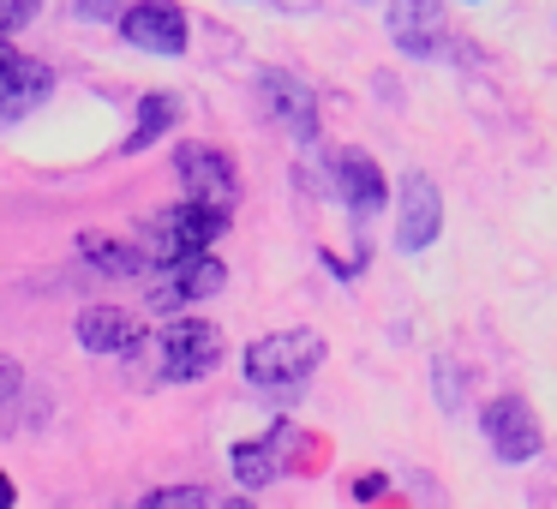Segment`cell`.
Listing matches in <instances>:
<instances>
[{"label": "cell", "instance_id": "obj_1", "mask_svg": "<svg viewBox=\"0 0 557 509\" xmlns=\"http://www.w3.org/2000/svg\"><path fill=\"white\" fill-rule=\"evenodd\" d=\"M222 353H228V336L210 318H169L157 336L138 342L133 360H157L162 384H198L222 365Z\"/></svg>", "mask_w": 557, "mask_h": 509}, {"label": "cell", "instance_id": "obj_2", "mask_svg": "<svg viewBox=\"0 0 557 509\" xmlns=\"http://www.w3.org/2000/svg\"><path fill=\"white\" fill-rule=\"evenodd\" d=\"M324 353L330 348H324L318 330H270V336L246 342L240 372H246V384L264 389V396H294V389L324 365Z\"/></svg>", "mask_w": 557, "mask_h": 509}, {"label": "cell", "instance_id": "obj_3", "mask_svg": "<svg viewBox=\"0 0 557 509\" xmlns=\"http://www.w3.org/2000/svg\"><path fill=\"white\" fill-rule=\"evenodd\" d=\"M228 234V210H210V204H169V210H157V216L145 222V228L133 234L138 246H145V258H150V270H162V264H186V258H205L210 246Z\"/></svg>", "mask_w": 557, "mask_h": 509}, {"label": "cell", "instance_id": "obj_4", "mask_svg": "<svg viewBox=\"0 0 557 509\" xmlns=\"http://www.w3.org/2000/svg\"><path fill=\"white\" fill-rule=\"evenodd\" d=\"M121 42L138 54H157V61H174V54H186V42H193V18H186L181 0H126L121 13Z\"/></svg>", "mask_w": 557, "mask_h": 509}, {"label": "cell", "instance_id": "obj_5", "mask_svg": "<svg viewBox=\"0 0 557 509\" xmlns=\"http://www.w3.org/2000/svg\"><path fill=\"white\" fill-rule=\"evenodd\" d=\"M222 282H228V264H222L216 252L186 258V264H162V270H150V282H145V312H150V318L186 312V306L222 294Z\"/></svg>", "mask_w": 557, "mask_h": 509}, {"label": "cell", "instance_id": "obj_6", "mask_svg": "<svg viewBox=\"0 0 557 509\" xmlns=\"http://www.w3.org/2000/svg\"><path fill=\"white\" fill-rule=\"evenodd\" d=\"M174 174L186 186V204H210V210H234L240 198V181H234V157L222 145H174Z\"/></svg>", "mask_w": 557, "mask_h": 509}, {"label": "cell", "instance_id": "obj_7", "mask_svg": "<svg viewBox=\"0 0 557 509\" xmlns=\"http://www.w3.org/2000/svg\"><path fill=\"white\" fill-rule=\"evenodd\" d=\"M480 432H485V444H492V456L509 461V468H528V461L545 449L540 413L528 408V396H497V401H485Z\"/></svg>", "mask_w": 557, "mask_h": 509}, {"label": "cell", "instance_id": "obj_8", "mask_svg": "<svg viewBox=\"0 0 557 509\" xmlns=\"http://www.w3.org/2000/svg\"><path fill=\"white\" fill-rule=\"evenodd\" d=\"M330 193L342 198V210L354 222L384 216V204H389V181L377 169V157H366V150H336L330 157Z\"/></svg>", "mask_w": 557, "mask_h": 509}, {"label": "cell", "instance_id": "obj_9", "mask_svg": "<svg viewBox=\"0 0 557 509\" xmlns=\"http://www.w3.org/2000/svg\"><path fill=\"white\" fill-rule=\"evenodd\" d=\"M384 30L401 54L413 61H437L449 54V18H444V0H389Z\"/></svg>", "mask_w": 557, "mask_h": 509}, {"label": "cell", "instance_id": "obj_10", "mask_svg": "<svg viewBox=\"0 0 557 509\" xmlns=\"http://www.w3.org/2000/svg\"><path fill=\"white\" fill-rule=\"evenodd\" d=\"M49 97H54V66L37 61V54L7 49V61H0V133L30 121Z\"/></svg>", "mask_w": 557, "mask_h": 509}, {"label": "cell", "instance_id": "obj_11", "mask_svg": "<svg viewBox=\"0 0 557 509\" xmlns=\"http://www.w3.org/2000/svg\"><path fill=\"white\" fill-rule=\"evenodd\" d=\"M444 228V198H437V181L420 169L401 174V193H396V246L401 252H425Z\"/></svg>", "mask_w": 557, "mask_h": 509}, {"label": "cell", "instance_id": "obj_12", "mask_svg": "<svg viewBox=\"0 0 557 509\" xmlns=\"http://www.w3.org/2000/svg\"><path fill=\"white\" fill-rule=\"evenodd\" d=\"M258 97H264V109L276 114L300 145L318 138V97H312L306 78H294L288 66H264V73H258Z\"/></svg>", "mask_w": 557, "mask_h": 509}, {"label": "cell", "instance_id": "obj_13", "mask_svg": "<svg viewBox=\"0 0 557 509\" xmlns=\"http://www.w3.org/2000/svg\"><path fill=\"white\" fill-rule=\"evenodd\" d=\"M138 342H145V324H138L126 306H85V312H78V348H85V353L133 360Z\"/></svg>", "mask_w": 557, "mask_h": 509}, {"label": "cell", "instance_id": "obj_14", "mask_svg": "<svg viewBox=\"0 0 557 509\" xmlns=\"http://www.w3.org/2000/svg\"><path fill=\"white\" fill-rule=\"evenodd\" d=\"M288 437H294V425L276 420L264 437H246V444L228 449V468L240 480V492H264L270 480H282V449H288Z\"/></svg>", "mask_w": 557, "mask_h": 509}, {"label": "cell", "instance_id": "obj_15", "mask_svg": "<svg viewBox=\"0 0 557 509\" xmlns=\"http://www.w3.org/2000/svg\"><path fill=\"white\" fill-rule=\"evenodd\" d=\"M174 126H181V97L174 90H145L133 109V133H126V157H138V150H150L157 138H169Z\"/></svg>", "mask_w": 557, "mask_h": 509}, {"label": "cell", "instance_id": "obj_16", "mask_svg": "<svg viewBox=\"0 0 557 509\" xmlns=\"http://www.w3.org/2000/svg\"><path fill=\"white\" fill-rule=\"evenodd\" d=\"M78 258L102 276H150V258L138 240H114V234H78Z\"/></svg>", "mask_w": 557, "mask_h": 509}, {"label": "cell", "instance_id": "obj_17", "mask_svg": "<svg viewBox=\"0 0 557 509\" xmlns=\"http://www.w3.org/2000/svg\"><path fill=\"white\" fill-rule=\"evenodd\" d=\"M133 509H210V492L205 485H157V492H145Z\"/></svg>", "mask_w": 557, "mask_h": 509}, {"label": "cell", "instance_id": "obj_18", "mask_svg": "<svg viewBox=\"0 0 557 509\" xmlns=\"http://www.w3.org/2000/svg\"><path fill=\"white\" fill-rule=\"evenodd\" d=\"M37 13H42V0H0V42H13Z\"/></svg>", "mask_w": 557, "mask_h": 509}, {"label": "cell", "instance_id": "obj_19", "mask_svg": "<svg viewBox=\"0 0 557 509\" xmlns=\"http://www.w3.org/2000/svg\"><path fill=\"white\" fill-rule=\"evenodd\" d=\"M85 25H121V13H126V0H78L73 7Z\"/></svg>", "mask_w": 557, "mask_h": 509}, {"label": "cell", "instance_id": "obj_20", "mask_svg": "<svg viewBox=\"0 0 557 509\" xmlns=\"http://www.w3.org/2000/svg\"><path fill=\"white\" fill-rule=\"evenodd\" d=\"M18 384H25V377H18V360L13 353H0V413H7V401L18 396Z\"/></svg>", "mask_w": 557, "mask_h": 509}, {"label": "cell", "instance_id": "obj_21", "mask_svg": "<svg viewBox=\"0 0 557 509\" xmlns=\"http://www.w3.org/2000/svg\"><path fill=\"white\" fill-rule=\"evenodd\" d=\"M354 497H360V504H372V497H384V473H366V480H354Z\"/></svg>", "mask_w": 557, "mask_h": 509}, {"label": "cell", "instance_id": "obj_22", "mask_svg": "<svg viewBox=\"0 0 557 509\" xmlns=\"http://www.w3.org/2000/svg\"><path fill=\"white\" fill-rule=\"evenodd\" d=\"M437 389H444V408H456V372H449V360H437Z\"/></svg>", "mask_w": 557, "mask_h": 509}, {"label": "cell", "instance_id": "obj_23", "mask_svg": "<svg viewBox=\"0 0 557 509\" xmlns=\"http://www.w3.org/2000/svg\"><path fill=\"white\" fill-rule=\"evenodd\" d=\"M13 504H18V485L7 480V473H0V509H13Z\"/></svg>", "mask_w": 557, "mask_h": 509}, {"label": "cell", "instance_id": "obj_24", "mask_svg": "<svg viewBox=\"0 0 557 509\" xmlns=\"http://www.w3.org/2000/svg\"><path fill=\"white\" fill-rule=\"evenodd\" d=\"M222 509H258V504H252V497H228Z\"/></svg>", "mask_w": 557, "mask_h": 509}, {"label": "cell", "instance_id": "obj_25", "mask_svg": "<svg viewBox=\"0 0 557 509\" xmlns=\"http://www.w3.org/2000/svg\"><path fill=\"white\" fill-rule=\"evenodd\" d=\"M7 49H13V42H0V61H7Z\"/></svg>", "mask_w": 557, "mask_h": 509}]
</instances>
